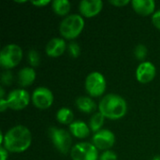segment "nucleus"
Instances as JSON below:
<instances>
[{
    "mask_svg": "<svg viewBox=\"0 0 160 160\" xmlns=\"http://www.w3.org/2000/svg\"><path fill=\"white\" fill-rule=\"evenodd\" d=\"M31 142L32 134L30 130L24 126L18 125L6 132L1 146L11 153H22L30 147Z\"/></svg>",
    "mask_w": 160,
    "mask_h": 160,
    "instance_id": "nucleus-1",
    "label": "nucleus"
},
{
    "mask_svg": "<svg viewBox=\"0 0 160 160\" xmlns=\"http://www.w3.org/2000/svg\"><path fill=\"white\" fill-rule=\"evenodd\" d=\"M98 109L105 118L117 120L127 114L128 104L122 97L116 94H109L100 100Z\"/></svg>",
    "mask_w": 160,
    "mask_h": 160,
    "instance_id": "nucleus-2",
    "label": "nucleus"
},
{
    "mask_svg": "<svg viewBox=\"0 0 160 160\" xmlns=\"http://www.w3.org/2000/svg\"><path fill=\"white\" fill-rule=\"evenodd\" d=\"M84 20L79 14H71L67 16L60 23L59 31L63 38L67 39H74L83 30Z\"/></svg>",
    "mask_w": 160,
    "mask_h": 160,
    "instance_id": "nucleus-3",
    "label": "nucleus"
},
{
    "mask_svg": "<svg viewBox=\"0 0 160 160\" xmlns=\"http://www.w3.org/2000/svg\"><path fill=\"white\" fill-rule=\"evenodd\" d=\"M22 58V50L17 44L6 45L0 52V65L9 69L16 67Z\"/></svg>",
    "mask_w": 160,
    "mask_h": 160,
    "instance_id": "nucleus-4",
    "label": "nucleus"
},
{
    "mask_svg": "<svg viewBox=\"0 0 160 160\" xmlns=\"http://www.w3.org/2000/svg\"><path fill=\"white\" fill-rule=\"evenodd\" d=\"M49 135L53 145L60 153L67 155L69 151H71L72 139L67 130L57 128H50Z\"/></svg>",
    "mask_w": 160,
    "mask_h": 160,
    "instance_id": "nucleus-5",
    "label": "nucleus"
},
{
    "mask_svg": "<svg viewBox=\"0 0 160 160\" xmlns=\"http://www.w3.org/2000/svg\"><path fill=\"white\" fill-rule=\"evenodd\" d=\"M85 89L91 97H100L106 90V80L98 71L91 72L85 79Z\"/></svg>",
    "mask_w": 160,
    "mask_h": 160,
    "instance_id": "nucleus-6",
    "label": "nucleus"
},
{
    "mask_svg": "<svg viewBox=\"0 0 160 160\" xmlns=\"http://www.w3.org/2000/svg\"><path fill=\"white\" fill-rule=\"evenodd\" d=\"M70 156L72 160H98V152L93 143L79 142L72 147Z\"/></svg>",
    "mask_w": 160,
    "mask_h": 160,
    "instance_id": "nucleus-7",
    "label": "nucleus"
},
{
    "mask_svg": "<svg viewBox=\"0 0 160 160\" xmlns=\"http://www.w3.org/2000/svg\"><path fill=\"white\" fill-rule=\"evenodd\" d=\"M32 102L35 107L40 110L48 109L53 103V94L47 87H38L32 94Z\"/></svg>",
    "mask_w": 160,
    "mask_h": 160,
    "instance_id": "nucleus-8",
    "label": "nucleus"
},
{
    "mask_svg": "<svg viewBox=\"0 0 160 160\" xmlns=\"http://www.w3.org/2000/svg\"><path fill=\"white\" fill-rule=\"evenodd\" d=\"M30 101V96L29 93L23 89H15L12 90L7 98V102L8 105V108L20 111L24 109Z\"/></svg>",
    "mask_w": 160,
    "mask_h": 160,
    "instance_id": "nucleus-9",
    "label": "nucleus"
},
{
    "mask_svg": "<svg viewBox=\"0 0 160 160\" xmlns=\"http://www.w3.org/2000/svg\"><path fill=\"white\" fill-rule=\"evenodd\" d=\"M93 144L100 150H109L114 145L115 137L114 134L108 129H101L95 133L92 139Z\"/></svg>",
    "mask_w": 160,
    "mask_h": 160,
    "instance_id": "nucleus-10",
    "label": "nucleus"
},
{
    "mask_svg": "<svg viewBox=\"0 0 160 160\" xmlns=\"http://www.w3.org/2000/svg\"><path fill=\"white\" fill-rule=\"evenodd\" d=\"M157 69L153 63L145 61L141 63L136 70V78L142 83H148L152 82L156 76Z\"/></svg>",
    "mask_w": 160,
    "mask_h": 160,
    "instance_id": "nucleus-11",
    "label": "nucleus"
},
{
    "mask_svg": "<svg viewBox=\"0 0 160 160\" xmlns=\"http://www.w3.org/2000/svg\"><path fill=\"white\" fill-rule=\"evenodd\" d=\"M103 8V2L101 0H82L80 2L79 9L81 14L86 18H92L97 16Z\"/></svg>",
    "mask_w": 160,
    "mask_h": 160,
    "instance_id": "nucleus-12",
    "label": "nucleus"
},
{
    "mask_svg": "<svg viewBox=\"0 0 160 160\" xmlns=\"http://www.w3.org/2000/svg\"><path fill=\"white\" fill-rule=\"evenodd\" d=\"M67 49L66 41L60 38H54L51 39L46 45V53L51 57H58L62 55Z\"/></svg>",
    "mask_w": 160,
    "mask_h": 160,
    "instance_id": "nucleus-13",
    "label": "nucleus"
},
{
    "mask_svg": "<svg viewBox=\"0 0 160 160\" xmlns=\"http://www.w3.org/2000/svg\"><path fill=\"white\" fill-rule=\"evenodd\" d=\"M131 5L133 9L142 16H148L155 13L156 2L154 0H132Z\"/></svg>",
    "mask_w": 160,
    "mask_h": 160,
    "instance_id": "nucleus-14",
    "label": "nucleus"
},
{
    "mask_svg": "<svg viewBox=\"0 0 160 160\" xmlns=\"http://www.w3.org/2000/svg\"><path fill=\"white\" fill-rule=\"evenodd\" d=\"M36 71L33 68H23L18 73V82L22 87L31 85L36 80Z\"/></svg>",
    "mask_w": 160,
    "mask_h": 160,
    "instance_id": "nucleus-15",
    "label": "nucleus"
},
{
    "mask_svg": "<svg viewBox=\"0 0 160 160\" xmlns=\"http://www.w3.org/2000/svg\"><path fill=\"white\" fill-rule=\"evenodd\" d=\"M70 133L79 139H84L90 134V128L84 122L82 121H74L71 125H69Z\"/></svg>",
    "mask_w": 160,
    "mask_h": 160,
    "instance_id": "nucleus-16",
    "label": "nucleus"
},
{
    "mask_svg": "<svg viewBox=\"0 0 160 160\" xmlns=\"http://www.w3.org/2000/svg\"><path fill=\"white\" fill-rule=\"evenodd\" d=\"M76 106L81 112L85 113L94 112L97 109L96 102L88 97H79L76 99Z\"/></svg>",
    "mask_w": 160,
    "mask_h": 160,
    "instance_id": "nucleus-17",
    "label": "nucleus"
},
{
    "mask_svg": "<svg viewBox=\"0 0 160 160\" xmlns=\"http://www.w3.org/2000/svg\"><path fill=\"white\" fill-rule=\"evenodd\" d=\"M56 119L63 125H71L74 122V113L68 108H61L56 113Z\"/></svg>",
    "mask_w": 160,
    "mask_h": 160,
    "instance_id": "nucleus-18",
    "label": "nucleus"
},
{
    "mask_svg": "<svg viewBox=\"0 0 160 160\" xmlns=\"http://www.w3.org/2000/svg\"><path fill=\"white\" fill-rule=\"evenodd\" d=\"M70 2L68 0H54L52 2L53 11L59 16H65L70 9Z\"/></svg>",
    "mask_w": 160,
    "mask_h": 160,
    "instance_id": "nucleus-19",
    "label": "nucleus"
},
{
    "mask_svg": "<svg viewBox=\"0 0 160 160\" xmlns=\"http://www.w3.org/2000/svg\"><path fill=\"white\" fill-rule=\"evenodd\" d=\"M105 122V117L101 112H96L90 119L89 121V128L92 131L94 132H98L99 130H101L100 128L103 127Z\"/></svg>",
    "mask_w": 160,
    "mask_h": 160,
    "instance_id": "nucleus-20",
    "label": "nucleus"
},
{
    "mask_svg": "<svg viewBox=\"0 0 160 160\" xmlns=\"http://www.w3.org/2000/svg\"><path fill=\"white\" fill-rule=\"evenodd\" d=\"M27 60L31 67L36 68L40 63V55L36 50H30L27 53Z\"/></svg>",
    "mask_w": 160,
    "mask_h": 160,
    "instance_id": "nucleus-21",
    "label": "nucleus"
},
{
    "mask_svg": "<svg viewBox=\"0 0 160 160\" xmlns=\"http://www.w3.org/2000/svg\"><path fill=\"white\" fill-rule=\"evenodd\" d=\"M134 54L138 60H144L147 55V48L143 44H139L134 50Z\"/></svg>",
    "mask_w": 160,
    "mask_h": 160,
    "instance_id": "nucleus-22",
    "label": "nucleus"
},
{
    "mask_svg": "<svg viewBox=\"0 0 160 160\" xmlns=\"http://www.w3.org/2000/svg\"><path fill=\"white\" fill-rule=\"evenodd\" d=\"M68 49L69 54L74 58H77L81 54V47L77 42H70L68 46Z\"/></svg>",
    "mask_w": 160,
    "mask_h": 160,
    "instance_id": "nucleus-23",
    "label": "nucleus"
},
{
    "mask_svg": "<svg viewBox=\"0 0 160 160\" xmlns=\"http://www.w3.org/2000/svg\"><path fill=\"white\" fill-rule=\"evenodd\" d=\"M12 80H13V76H12V73L9 70H7V71L2 73L1 82H2V83L4 85H9L11 83Z\"/></svg>",
    "mask_w": 160,
    "mask_h": 160,
    "instance_id": "nucleus-24",
    "label": "nucleus"
},
{
    "mask_svg": "<svg viewBox=\"0 0 160 160\" xmlns=\"http://www.w3.org/2000/svg\"><path fill=\"white\" fill-rule=\"evenodd\" d=\"M99 160H117V156L114 152L111 150H107L102 153V155L99 158Z\"/></svg>",
    "mask_w": 160,
    "mask_h": 160,
    "instance_id": "nucleus-25",
    "label": "nucleus"
},
{
    "mask_svg": "<svg viewBox=\"0 0 160 160\" xmlns=\"http://www.w3.org/2000/svg\"><path fill=\"white\" fill-rule=\"evenodd\" d=\"M152 22H153V24L160 30V9L156 11L153 16H152Z\"/></svg>",
    "mask_w": 160,
    "mask_h": 160,
    "instance_id": "nucleus-26",
    "label": "nucleus"
},
{
    "mask_svg": "<svg viewBox=\"0 0 160 160\" xmlns=\"http://www.w3.org/2000/svg\"><path fill=\"white\" fill-rule=\"evenodd\" d=\"M110 3L112 5V6H115V7H125L126 5H128L129 3L128 0H111Z\"/></svg>",
    "mask_w": 160,
    "mask_h": 160,
    "instance_id": "nucleus-27",
    "label": "nucleus"
},
{
    "mask_svg": "<svg viewBox=\"0 0 160 160\" xmlns=\"http://www.w3.org/2000/svg\"><path fill=\"white\" fill-rule=\"evenodd\" d=\"M34 6L36 7H38V8H42V7H45L47 5H49L50 3H52L50 0H38V1H32L31 2Z\"/></svg>",
    "mask_w": 160,
    "mask_h": 160,
    "instance_id": "nucleus-28",
    "label": "nucleus"
},
{
    "mask_svg": "<svg viewBox=\"0 0 160 160\" xmlns=\"http://www.w3.org/2000/svg\"><path fill=\"white\" fill-rule=\"evenodd\" d=\"M8 151L4 146H0V160H8Z\"/></svg>",
    "mask_w": 160,
    "mask_h": 160,
    "instance_id": "nucleus-29",
    "label": "nucleus"
},
{
    "mask_svg": "<svg viewBox=\"0 0 160 160\" xmlns=\"http://www.w3.org/2000/svg\"><path fill=\"white\" fill-rule=\"evenodd\" d=\"M8 108V102H7V98H0V111L3 112Z\"/></svg>",
    "mask_w": 160,
    "mask_h": 160,
    "instance_id": "nucleus-30",
    "label": "nucleus"
},
{
    "mask_svg": "<svg viewBox=\"0 0 160 160\" xmlns=\"http://www.w3.org/2000/svg\"><path fill=\"white\" fill-rule=\"evenodd\" d=\"M152 160H160V156H156V157H154Z\"/></svg>",
    "mask_w": 160,
    "mask_h": 160,
    "instance_id": "nucleus-31",
    "label": "nucleus"
}]
</instances>
